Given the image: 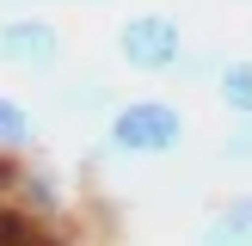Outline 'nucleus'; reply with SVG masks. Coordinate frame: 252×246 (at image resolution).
Returning <instances> with one entry per match:
<instances>
[{"mask_svg":"<svg viewBox=\"0 0 252 246\" xmlns=\"http://www.w3.org/2000/svg\"><path fill=\"white\" fill-rule=\"evenodd\" d=\"M209 86H216V105L228 111L234 123L252 117V56H228V62L216 68V80H209Z\"/></svg>","mask_w":252,"mask_h":246,"instance_id":"obj_6","label":"nucleus"},{"mask_svg":"<svg viewBox=\"0 0 252 246\" xmlns=\"http://www.w3.org/2000/svg\"><path fill=\"white\" fill-rule=\"evenodd\" d=\"M221 62H228V56H216V49H197V56H185L172 74H179L185 86H197V80H216V68H221Z\"/></svg>","mask_w":252,"mask_h":246,"instance_id":"obj_10","label":"nucleus"},{"mask_svg":"<svg viewBox=\"0 0 252 246\" xmlns=\"http://www.w3.org/2000/svg\"><path fill=\"white\" fill-rule=\"evenodd\" d=\"M117 62L129 74H172L185 62V25L172 12H129L117 25Z\"/></svg>","mask_w":252,"mask_h":246,"instance_id":"obj_2","label":"nucleus"},{"mask_svg":"<svg viewBox=\"0 0 252 246\" xmlns=\"http://www.w3.org/2000/svg\"><path fill=\"white\" fill-rule=\"evenodd\" d=\"M68 43H62V25L43 19V12H12L0 19V62L19 74H56Z\"/></svg>","mask_w":252,"mask_h":246,"instance_id":"obj_3","label":"nucleus"},{"mask_svg":"<svg viewBox=\"0 0 252 246\" xmlns=\"http://www.w3.org/2000/svg\"><path fill=\"white\" fill-rule=\"evenodd\" d=\"M6 197H12V209H19L25 221H37V228H62V215H68V172L37 166V160H31V166L12 160Z\"/></svg>","mask_w":252,"mask_h":246,"instance_id":"obj_4","label":"nucleus"},{"mask_svg":"<svg viewBox=\"0 0 252 246\" xmlns=\"http://www.w3.org/2000/svg\"><path fill=\"white\" fill-rule=\"evenodd\" d=\"M216 160H221V166H246V172H252V117H240L228 135H221Z\"/></svg>","mask_w":252,"mask_h":246,"instance_id":"obj_9","label":"nucleus"},{"mask_svg":"<svg viewBox=\"0 0 252 246\" xmlns=\"http://www.w3.org/2000/svg\"><path fill=\"white\" fill-rule=\"evenodd\" d=\"M62 6H98V0H62Z\"/></svg>","mask_w":252,"mask_h":246,"instance_id":"obj_11","label":"nucleus"},{"mask_svg":"<svg viewBox=\"0 0 252 246\" xmlns=\"http://www.w3.org/2000/svg\"><path fill=\"white\" fill-rule=\"evenodd\" d=\"M111 105H117V92H111L105 80H68L56 92V111H62V117H98V111L111 117Z\"/></svg>","mask_w":252,"mask_h":246,"instance_id":"obj_8","label":"nucleus"},{"mask_svg":"<svg viewBox=\"0 0 252 246\" xmlns=\"http://www.w3.org/2000/svg\"><path fill=\"white\" fill-rule=\"evenodd\" d=\"M105 148L117 160H166L185 148V111L160 92L117 98L111 117H105Z\"/></svg>","mask_w":252,"mask_h":246,"instance_id":"obj_1","label":"nucleus"},{"mask_svg":"<svg viewBox=\"0 0 252 246\" xmlns=\"http://www.w3.org/2000/svg\"><path fill=\"white\" fill-rule=\"evenodd\" d=\"M31 148H37V117H31V105L12 98V92H0V160H25Z\"/></svg>","mask_w":252,"mask_h":246,"instance_id":"obj_7","label":"nucleus"},{"mask_svg":"<svg viewBox=\"0 0 252 246\" xmlns=\"http://www.w3.org/2000/svg\"><path fill=\"white\" fill-rule=\"evenodd\" d=\"M197 246H252V191L221 197L197 228Z\"/></svg>","mask_w":252,"mask_h":246,"instance_id":"obj_5","label":"nucleus"}]
</instances>
